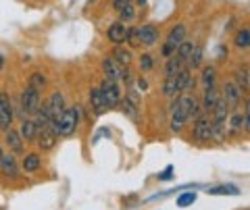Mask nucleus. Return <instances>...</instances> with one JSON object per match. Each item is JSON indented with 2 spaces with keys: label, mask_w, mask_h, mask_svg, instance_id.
Here are the masks:
<instances>
[{
  "label": "nucleus",
  "mask_w": 250,
  "mask_h": 210,
  "mask_svg": "<svg viewBox=\"0 0 250 210\" xmlns=\"http://www.w3.org/2000/svg\"><path fill=\"white\" fill-rule=\"evenodd\" d=\"M196 193L194 191H188V193H184V196H179L177 198V206L179 208H186V206H190V204H194V202H196Z\"/></svg>",
  "instance_id": "obj_31"
},
{
  "label": "nucleus",
  "mask_w": 250,
  "mask_h": 210,
  "mask_svg": "<svg viewBox=\"0 0 250 210\" xmlns=\"http://www.w3.org/2000/svg\"><path fill=\"white\" fill-rule=\"evenodd\" d=\"M163 94L169 96V98H173L175 94H179V88H177V83H175V77H167L165 83H163Z\"/></svg>",
  "instance_id": "obj_27"
},
{
  "label": "nucleus",
  "mask_w": 250,
  "mask_h": 210,
  "mask_svg": "<svg viewBox=\"0 0 250 210\" xmlns=\"http://www.w3.org/2000/svg\"><path fill=\"white\" fill-rule=\"evenodd\" d=\"M182 69H184V60H179L177 57H171L167 60V65H165V75L167 77H175Z\"/></svg>",
  "instance_id": "obj_20"
},
{
  "label": "nucleus",
  "mask_w": 250,
  "mask_h": 210,
  "mask_svg": "<svg viewBox=\"0 0 250 210\" xmlns=\"http://www.w3.org/2000/svg\"><path fill=\"white\" fill-rule=\"evenodd\" d=\"M184 38H186V25H175L167 36V42L163 46V54H165V57H171L177 46L184 42Z\"/></svg>",
  "instance_id": "obj_5"
},
{
  "label": "nucleus",
  "mask_w": 250,
  "mask_h": 210,
  "mask_svg": "<svg viewBox=\"0 0 250 210\" xmlns=\"http://www.w3.org/2000/svg\"><path fill=\"white\" fill-rule=\"evenodd\" d=\"M125 40H127V44L131 46V48L140 46V32H138V27H127V36H125Z\"/></svg>",
  "instance_id": "obj_30"
},
{
  "label": "nucleus",
  "mask_w": 250,
  "mask_h": 210,
  "mask_svg": "<svg viewBox=\"0 0 250 210\" xmlns=\"http://www.w3.org/2000/svg\"><path fill=\"white\" fill-rule=\"evenodd\" d=\"M90 102H92V108L96 111V115H103L104 111H108L106 108V102L103 98V92H100V88H94L90 92Z\"/></svg>",
  "instance_id": "obj_15"
},
{
  "label": "nucleus",
  "mask_w": 250,
  "mask_h": 210,
  "mask_svg": "<svg viewBox=\"0 0 250 210\" xmlns=\"http://www.w3.org/2000/svg\"><path fill=\"white\" fill-rule=\"evenodd\" d=\"M134 19H136V6L129 2L125 9L119 11V21L121 23H129V21H134Z\"/></svg>",
  "instance_id": "obj_28"
},
{
  "label": "nucleus",
  "mask_w": 250,
  "mask_h": 210,
  "mask_svg": "<svg viewBox=\"0 0 250 210\" xmlns=\"http://www.w3.org/2000/svg\"><path fill=\"white\" fill-rule=\"evenodd\" d=\"M223 92H225V102H228V104H236V102H240V100H242V90L233 81L225 83Z\"/></svg>",
  "instance_id": "obj_16"
},
{
  "label": "nucleus",
  "mask_w": 250,
  "mask_h": 210,
  "mask_svg": "<svg viewBox=\"0 0 250 210\" xmlns=\"http://www.w3.org/2000/svg\"><path fill=\"white\" fill-rule=\"evenodd\" d=\"M119 104H121L123 115H127L131 121H138V102H134V100H129L127 96H125V100Z\"/></svg>",
  "instance_id": "obj_19"
},
{
  "label": "nucleus",
  "mask_w": 250,
  "mask_h": 210,
  "mask_svg": "<svg viewBox=\"0 0 250 210\" xmlns=\"http://www.w3.org/2000/svg\"><path fill=\"white\" fill-rule=\"evenodd\" d=\"M100 92H103V98L106 102V108H115L117 104L121 102V90L117 81H111V79H104L103 85H100Z\"/></svg>",
  "instance_id": "obj_3"
},
{
  "label": "nucleus",
  "mask_w": 250,
  "mask_h": 210,
  "mask_svg": "<svg viewBox=\"0 0 250 210\" xmlns=\"http://www.w3.org/2000/svg\"><path fill=\"white\" fill-rule=\"evenodd\" d=\"M46 108H48V113H50V119L57 121L61 116V113L65 111V96H62L61 92H54V94L48 98V102H46Z\"/></svg>",
  "instance_id": "obj_8"
},
{
  "label": "nucleus",
  "mask_w": 250,
  "mask_h": 210,
  "mask_svg": "<svg viewBox=\"0 0 250 210\" xmlns=\"http://www.w3.org/2000/svg\"><path fill=\"white\" fill-rule=\"evenodd\" d=\"M146 2H148V0H136V4H138V6H146Z\"/></svg>",
  "instance_id": "obj_40"
},
{
  "label": "nucleus",
  "mask_w": 250,
  "mask_h": 210,
  "mask_svg": "<svg viewBox=\"0 0 250 210\" xmlns=\"http://www.w3.org/2000/svg\"><path fill=\"white\" fill-rule=\"evenodd\" d=\"M173 171H175L173 167H167V169H165V171H163V173L159 175V179H161V181H169V179L173 177Z\"/></svg>",
  "instance_id": "obj_36"
},
{
  "label": "nucleus",
  "mask_w": 250,
  "mask_h": 210,
  "mask_svg": "<svg viewBox=\"0 0 250 210\" xmlns=\"http://www.w3.org/2000/svg\"><path fill=\"white\" fill-rule=\"evenodd\" d=\"M215 79H217V69L215 67H205L202 69V83L207 85H215Z\"/></svg>",
  "instance_id": "obj_29"
},
{
  "label": "nucleus",
  "mask_w": 250,
  "mask_h": 210,
  "mask_svg": "<svg viewBox=\"0 0 250 210\" xmlns=\"http://www.w3.org/2000/svg\"><path fill=\"white\" fill-rule=\"evenodd\" d=\"M194 135H196L198 142H208V139H213V119H208V115H202L196 119Z\"/></svg>",
  "instance_id": "obj_6"
},
{
  "label": "nucleus",
  "mask_w": 250,
  "mask_h": 210,
  "mask_svg": "<svg viewBox=\"0 0 250 210\" xmlns=\"http://www.w3.org/2000/svg\"><path fill=\"white\" fill-rule=\"evenodd\" d=\"M29 85L31 88H36V90H42L46 85V77L42 73H34L31 75V79H29Z\"/></svg>",
  "instance_id": "obj_33"
},
{
  "label": "nucleus",
  "mask_w": 250,
  "mask_h": 210,
  "mask_svg": "<svg viewBox=\"0 0 250 210\" xmlns=\"http://www.w3.org/2000/svg\"><path fill=\"white\" fill-rule=\"evenodd\" d=\"M40 131H42V134H40V137H38V142H40L38 146H40L42 150H52L54 144H57V137H59V135L54 134L50 127H44V129H40Z\"/></svg>",
  "instance_id": "obj_13"
},
{
  "label": "nucleus",
  "mask_w": 250,
  "mask_h": 210,
  "mask_svg": "<svg viewBox=\"0 0 250 210\" xmlns=\"http://www.w3.org/2000/svg\"><path fill=\"white\" fill-rule=\"evenodd\" d=\"M240 125H242V115H236V116L231 119V127H233V129H238Z\"/></svg>",
  "instance_id": "obj_38"
},
{
  "label": "nucleus",
  "mask_w": 250,
  "mask_h": 210,
  "mask_svg": "<svg viewBox=\"0 0 250 210\" xmlns=\"http://www.w3.org/2000/svg\"><path fill=\"white\" fill-rule=\"evenodd\" d=\"M233 83H236L242 92H248V69L246 67H240L236 71V81Z\"/></svg>",
  "instance_id": "obj_24"
},
{
  "label": "nucleus",
  "mask_w": 250,
  "mask_h": 210,
  "mask_svg": "<svg viewBox=\"0 0 250 210\" xmlns=\"http://www.w3.org/2000/svg\"><path fill=\"white\" fill-rule=\"evenodd\" d=\"M6 144H9V148L15 154L25 152V148H23V137L19 135V131H15V129H6Z\"/></svg>",
  "instance_id": "obj_12"
},
{
  "label": "nucleus",
  "mask_w": 250,
  "mask_h": 210,
  "mask_svg": "<svg viewBox=\"0 0 250 210\" xmlns=\"http://www.w3.org/2000/svg\"><path fill=\"white\" fill-rule=\"evenodd\" d=\"M2 67H4V57L0 54V71H2Z\"/></svg>",
  "instance_id": "obj_41"
},
{
  "label": "nucleus",
  "mask_w": 250,
  "mask_h": 210,
  "mask_svg": "<svg viewBox=\"0 0 250 210\" xmlns=\"http://www.w3.org/2000/svg\"><path fill=\"white\" fill-rule=\"evenodd\" d=\"M138 32H140V46H154L159 42V29L150 25V23L138 27Z\"/></svg>",
  "instance_id": "obj_9"
},
{
  "label": "nucleus",
  "mask_w": 250,
  "mask_h": 210,
  "mask_svg": "<svg viewBox=\"0 0 250 210\" xmlns=\"http://www.w3.org/2000/svg\"><path fill=\"white\" fill-rule=\"evenodd\" d=\"M77 121H80V108H65L59 119L52 121L48 127L57 135H71L77 127Z\"/></svg>",
  "instance_id": "obj_1"
},
{
  "label": "nucleus",
  "mask_w": 250,
  "mask_h": 210,
  "mask_svg": "<svg viewBox=\"0 0 250 210\" xmlns=\"http://www.w3.org/2000/svg\"><path fill=\"white\" fill-rule=\"evenodd\" d=\"M192 50H194V44L184 40V42H182V44H179L177 48H175V57H177L179 60H184V63H186V60H190V57H192Z\"/></svg>",
  "instance_id": "obj_21"
},
{
  "label": "nucleus",
  "mask_w": 250,
  "mask_h": 210,
  "mask_svg": "<svg viewBox=\"0 0 250 210\" xmlns=\"http://www.w3.org/2000/svg\"><path fill=\"white\" fill-rule=\"evenodd\" d=\"M106 36H108V40H111L113 44H121V42H125V36H127V27H125V23L117 21V23H113V25L108 27Z\"/></svg>",
  "instance_id": "obj_11"
},
{
  "label": "nucleus",
  "mask_w": 250,
  "mask_h": 210,
  "mask_svg": "<svg viewBox=\"0 0 250 210\" xmlns=\"http://www.w3.org/2000/svg\"><path fill=\"white\" fill-rule=\"evenodd\" d=\"M38 106H40V90L27 85L25 92L21 94V108H23V113H25V115H34L38 111Z\"/></svg>",
  "instance_id": "obj_4"
},
{
  "label": "nucleus",
  "mask_w": 250,
  "mask_h": 210,
  "mask_svg": "<svg viewBox=\"0 0 250 210\" xmlns=\"http://www.w3.org/2000/svg\"><path fill=\"white\" fill-rule=\"evenodd\" d=\"M13 123V106L6 92H0V129H9Z\"/></svg>",
  "instance_id": "obj_7"
},
{
  "label": "nucleus",
  "mask_w": 250,
  "mask_h": 210,
  "mask_svg": "<svg viewBox=\"0 0 250 210\" xmlns=\"http://www.w3.org/2000/svg\"><path fill=\"white\" fill-rule=\"evenodd\" d=\"M138 88H140V90H146V88H148V83H146L144 79H138Z\"/></svg>",
  "instance_id": "obj_39"
},
{
  "label": "nucleus",
  "mask_w": 250,
  "mask_h": 210,
  "mask_svg": "<svg viewBox=\"0 0 250 210\" xmlns=\"http://www.w3.org/2000/svg\"><path fill=\"white\" fill-rule=\"evenodd\" d=\"M113 58H115L121 67H129V63H131V52H129V50H125V48H121V46H119V48L115 50V57H113Z\"/></svg>",
  "instance_id": "obj_25"
},
{
  "label": "nucleus",
  "mask_w": 250,
  "mask_h": 210,
  "mask_svg": "<svg viewBox=\"0 0 250 210\" xmlns=\"http://www.w3.org/2000/svg\"><path fill=\"white\" fill-rule=\"evenodd\" d=\"M2 156H4V154H2V150H0V160H2Z\"/></svg>",
  "instance_id": "obj_42"
},
{
  "label": "nucleus",
  "mask_w": 250,
  "mask_h": 210,
  "mask_svg": "<svg viewBox=\"0 0 250 210\" xmlns=\"http://www.w3.org/2000/svg\"><path fill=\"white\" fill-rule=\"evenodd\" d=\"M103 71H104L106 79L117 81V79H121V75H123V67L111 57V58H104V60H103Z\"/></svg>",
  "instance_id": "obj_10"
},
{
  "label": "nucleus",
  "mask_w": 250,
  "mask_h": 210,
  "mask_svg": "<svg viewBox=\"0 0 250 210\" xmlns=\"http://www.w3.org/2000/svg\"><path fill=\"white\" fill-rule=\"evenodd\" d=\"M131 2V0H113V9L115 11H121V9H125Z\"/></svg>",
  "instance_id": "obj_37"
},
{
  "label": "nucleus",
  "mask_w": 250,
  "mask_h": 210,
  "mask_svg": "<svg viewBox=\"0 0 250 210\" xmlns=\"http://www.w3.org/2000/svg\"><path fill=\"white\" fill-rule=\"evenodd\" d=\"M0 169H2V173L6 177H11V179L19 177V167H17L15 156H2V160H0Z\"/></svg>",
  "instance_id": "obj_14"
},
{
  "label": "nucleus",
  "mask_w": 250,
  "mask_h": 210,
  "mask_svg": "<svg viewBox=\"0 0 250 210\" xmlns=\"http://www.w3.org/2000/svg\"><path fill=\"white\" fill-rule=\"evenodd\" d=\"M42 167V160L38 154H27L25 160H23V169L27 171V173H34V171H38Z\"/></svg>",
  "instance_id": "obj_22"
},
{
  "label": "nucleus",
  "mask_w": 250,
  "mask_h": 210,
  "mask_svg": "<svg viewBox=\"0 0 250 210\" xmlns=\"http://www.w3.org/2000/svg\"><path fill=\"white\" fill-rule=\"evenodd\" d=\"M217 100H219V94H217L215 85H208V88L205 90V98H202V106H205V111H213Z\"/></svg>",
  "instance_id": "obj_18"
},
{
  "label": "nucleus",
  "mask_w": 250,
  "mask_h": 210,
  "mask_svg": "<svg viewBox=\"0 0 250 210\" xmlns=\"http://www.w3.org/2000/svg\"><path fill=\"white\" fill-rule=\"evenodd\" d=\"M210 193H215V196H225V193H229V196H236L238 193V188H233V185H221V188H213Z\"/></svg>",
  "instance_id": "obj_32"
},
{
  "label": "nucleus",
  "mask_w": 250,
  "mask_h": 210,
  "mask_svg": "<svg viewBox=\"0 0 250 210\" xmlns=\"http://www.w3.org/2000/svg\"><path fill=\"white\" fill-rule=\"evenodd\" d=\"M152 67H154V63H152L150 54H142V57H140V69H142V71H150Z\"/></svg>",
  "instance_id": "obj_35"
},
{
  "label": "nucleus",
  "mask_w": 250,
  "mask_h": 210,
  "mask_svg": "<svg viewBox=\"0 0 250 210\" xmlns=\"http://www.w3.org/2000/svg\"><path fill=\"white\" fill-rule=\"evenodd\" d=\"M190 96H182V98H177V102L173 104V115H171V129L173 131H182L184 125H186V121L190 119Z\"/></svg>",
  "instance_id": "obj_2"
},
{
  "label": "nucleus",
  "mask_w": 250,
  "mask_h": 210,
  "mask_svg": "<svg viewBox=\"0 0 250 210\" xmlns=\"http://www.w3.org/2000/svg\"><path fill=\"white\" fill-rule=\"evenodd\" d=\"M36 134H38L36 123H34V121H23L19 135H21L23 139H34V137H36Z\"/></svg>",
  "instance_id": "obj_23"
},
{
  "label": "nucleus",
  "mask_w": 250,
  "mask_h": 210,
  "mask_svg": "<svg viewBox=\"0 0 250 210\" xmlns=\"http://www.w3.org/2000/svg\"><path fill=\"white\" fill-rule=\"evenodd\" d=\"M236 46L238 48H244V50L250 46V29L248 27H242L240 32L236 34Z\"/></svg>",
  "instance_id": "obj_26"
},
{
  "label": "nucleus",
  "mask_w": 250,
  "mask_h": 210,
  "mask_svg": "<svg viewBox=\"0 0 250 210\" xmlns=\"http://www.w3.org/2000/svg\"><path fill=\"white\" fill-rule=\"evenodd\" d=\"M36 115V119H34V123H36V127L38 129H44V127H48L50 125V113H48V108H46V104L44 106H38V111L34 113Z\"/></svg>",
  "instance_id": "obj_17"
},
{
  "label": "nucleus",
  "mask_w": 250,
  "mask_h": 210,
  "mask_svg": "<svg viewBox=\"0 0 250 210\" xmlns=\"http://www.w3.org/2000/svg\"><path fill=\"white\" fill-rule=\"evenodd\" d=\"M190 65L192 67H200L202 65V48H200V46H194L192 57H190Z\"/></svg>",
  "instance_id": "obj_34"
}]
</instances>
